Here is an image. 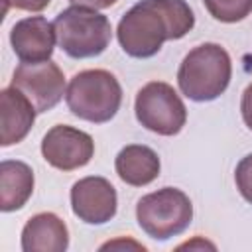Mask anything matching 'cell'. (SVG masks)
I'll list each match as a JSON object with an SVG mask.
<instances>
[{"instance_id": "obj_1", "label": "cell", "mask_w": 252, "mask_h": 252, "mask_svg": "<svg viewBox=\"0 0 252 252\" xmlns=\"http://www.w3.org/2000/svg\"><path fill=\"white\" fill-rule=\"evenodd\" d=\"M195 26L185 0H140L118 22L116 37L124 53L136 59L156 55L163 41L181 39Z\"/></svg>"}, {"instance_id": "obj_2", "label": "cell", "mask_w": 252, "mask_h": 252, "mask_svg": "<svg viewBox=\"0 0 252 252\" xmlns=\"http://www.w3.org/2000/svg\"><path fill=\"white\" fill-rule=\"evenodd\" d=\"M230 75L232 63L226 49L219 43H201L183 57L177 71V85L187 98L209 102L226 91Z\"/></svg>"}, {"instance_id": "obj_3", "label": "cell", "mask_w": 252, "mask_h": 252, "mask_svg": "<svg viewBox=\"0 0 252 252\" xmlns=\"http://www.w3.org/2000/svg\"><path fill=\"white\" fill-rule=\"evenodd\" d=\"M65 100L75 116L93 124H102L118 112L122 87L106 69H85L69 81Z\"/></svg>"}, {"instance_id": "obj_4", "label": "cell", "mask_w": 252, "mask_h": 252, "mask_svg": "<svg viewBox=\"0 0 252 252\" xmlns=\"http://www.w3.org/2000/svg\"><path fill=\"white\" fill-rule=\"evenodd\" d=\"M59 47L75 59H87L100 55L112 37V26L108 18L93 8L69 6L57 14L55 22Z\"/></svg>"}, {"instance_id": "obj_5", "label": "cell", "mask_w": 252, "mask_h": 252, "mask_svg": "<svg viewBox=\"0 0 252 252\" xmlns=\"http://www.w3.org/2000/svg\"><path fill=\"white\" fill-rule=\"evenodd\" d=\"M136 219L148 236L167 240L181 234L189 226L193 219V205L181 189L163 187L144 195L138 201Z\"/></svg>"}, {"instance_id": "obj_6", "label": "cell", "mask_w": 252, "mask_h": 252, "mask_svg": "<svg viewBox=\"0 0 252 252\" xmlns=\"http://www.w3.org/2000/svg\"><path fill=\"white\" fill-rule=\"evenodd\" d=\"M136 118L138 122L159 136H175L187 122V108L175 89L163 81H152L144 85L136 94Z\"/></svg>"}, {"instance_id": "obj_7", "label": "cell", "mask_w": 252, "mask_h": 252, "mask_svg": "<svg viewBox=\"0 0 252 252\" xmlns=\"http://www.w3.org/2000/svg\"><path fill=\"white\" fill-rule=\"evenodd\" d=\"M24 93L37 112L51 110L65 94V75L53 61L20 63L12 75V85Z\"/></svg>"}, {"instance_id": "obj_8", "label": "cell", "mask_w": 252, "mask_h": 252, "mask_svg": "<svg viewBox=\"0 0 252 252\" xmlns=\"http://www.w3.org/2000/svg\"><path fill=\"white\" fill-rule=\"evenodd\" d=\"M94 154L93 138L73 126L57 124L41 140V156L43 159L61 171H73L91 161Z\"/></svg>"}, {"instance_id": "obj_9", "label": "cell", "mask_w": 252, "mask_h": 252, "mask_svg": "<svg viewBox=\"0 0 252 252\" xmlns=\"http://www.w3.org/2000/svg\"><path fill=\"white\" fill-rule=\"evenodd\" d=\"M116 189L98 175L79 179L71 187V207L75 217L87 224H104L116 215Z\"/></svg>"}, {"instance_id": "obj_10", "label": "cell", "mask_w": 252, "mask_h": 252, "mask_svg": "<svg viewBox=\"0 0 252 252\" xmlns=\"http://www.w3.org/2000/svg\"><path fill=\"white\" fill-rule=\"evenodd\" d=\"M55 41H57L55 26L47 22L43 16L24 18L16 22L10 32L12 49L22 63L47 61L53 53Z\"/></svg>"}, {"instance_id": "obj_11", "label": "cell", "mask_w": 252, "mask_h": 252, "mask_svg": "<svg viewBox=\"0 0 252 252\" xmlns=\"http://www.w3.org/2000/svg\"><path fill=\"white\" fill-rule=\"evenodd\" d=\"M0 120H2V134H0V144L4 148L14 146L22 142L28 132L33 126L37 110L30 102V98L20 93L14 87L2 89L0 93Z\"/></svg>"}, {"instance_id": "obj_12", "label": "cell", "mask_w": 252, "mask_h": 252, "mask_svg": "<svg viewBox=\"0 0 252 252\" xmlns=\"http://www.w3.org/2000/svg\"><path fill=\"white\" fill-rule=\"evenodd\" d=\"M69 246V230L55 213L33 215L22 230L24 252H65Z\"/></svg>"}, {"instance_id": "obj_13", "label": "cell", "mask_w": 252, "mask_h": 252, "mask_svg": "<svg viewBox=\"0 0 252 252\" xmlns=\"http://www.w3.org/2000/svg\"><path fill=\"white\" fill-rule=\"evenodd\" d=\"M114 167L124 183L132 187H144L159 175V158L148 146L130 144L118 152Z\"/></svg>"}, {"instance_id": "obj_14", "label": "cell", "mask_w": 252, "mask_h": 252, "mask_svg": "<svg viewBox=\"0 0 252 252\" xmlns=\"http://www.w3.org/2000/svg\"><path fill=\"white\" fill-rule=\"evenodd\" d=\"M33 193V171L18 159L0 163V209L4 213L22 209Z\"/></svg>"}, {"instance_id": "obj_15", "label": "cell", "mask_w": 252, "mask_h": 252, "mask_svg": "<svg viewBox=\"0 0 252 252\" xmlns=\"http://www.w3.org/2000/svg\"><path fill=\"white\" fill-rule=\"evenodd\" d=\"M209 14L224 24H234L250 16L252 0H203Z\"/></svg>"}, {"instance_id": "obj_16", "label": "cell", "mask_w": 252, "mask_h": 252, "mask_svg": "<svg viewBox=\"0 0 252 252\" xmlns=\"http://www.w3.org/2000/svg\"><path fill=\"white\" fill-rule=\"evenodd\" d=\"M234 181H236V189L240 191V195L252 203V154L244 156L234 171Z\"/></svg>"}, {"instance_id": "obj_17", "label": "cell", "mask_w": 252, "mask_h": 252, "mask_svg": "<svg viewBox=\"0 0 252 252\" xmlns=\"http://www.w3.org/2000/svg\"><path fill=\"white\" fill-rule=\"evenodd\" d=\"M51 0H4V12L8 8L26 10V12H41L49 6Z\"/></svg>"}, {"instance_id": "obj_18", "label": "cell", "mask_w": 252, "mask_h": 252, "mask_svg": "<svg viewBox=\"0 0 252 252\" xmlns=\"http://www.w3.org/2000/svg\"><path fill=\"white\" fill-rule=\"evenodd\" d=\"M240 112H242V120H244V124L252 130V83H250V85L244 89V93H242Z\"/></svg>"}, {"instance_id": "obj_19", "label": "cell", "mask_w": 252, "mask_h": 252, "mask_svg": "<svg viewBox=\"0 0 252 252\" xmlns=\"http://www.w3.org/2000/svg\"><path fill=\"white\" fill-rule=\"evenodd\" d=\"M73 6H85V8H93V10H102V8H110L116 0H69Z\"/></svg>"}]
</instances>
